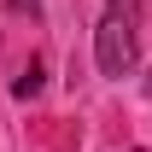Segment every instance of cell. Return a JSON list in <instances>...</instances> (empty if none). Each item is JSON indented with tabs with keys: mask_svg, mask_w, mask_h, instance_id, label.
<instances>
[{
	"mask_svg": "<svg viewBox=\"0 0 152 152\" xmlns=\"http://www.w3.org/2000/svg\"><path fill=\"white\" fill-rule=\"evenodd\" d=\"M140 0H105V12H99V29H94V58L105 76H129L134 58H140Z\"/></svg>",
	"mask_w": 152,
	"mask_h": 152,
	"instance_id": "1",
	"label": "cell"
},
{
	"mask_svg": "<svg viewBox=\"0 0 152 152\" xmlns=\"http://www.w3.org/2000/svg\"><path fill=\"white\" fill-rule=\"evenodd\" d=\"M12 94H18V99H35V94H41V58H29V70L12 82Z\"/></svg>",
	"mask_w": 152,
	"mask_h": 152,
	"instance_id": "2",
	"label": "cell"
}]
</instances>
